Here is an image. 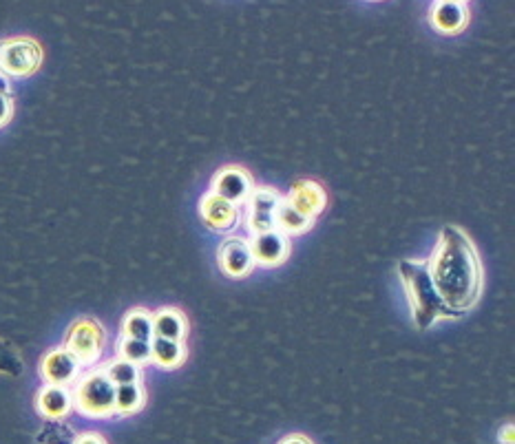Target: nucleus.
Here are the masks:
<instances>
[{
    "instance_id": "obj_1",
    "label": "nucleus",
    "mask_w": 515,
    "mask_h": 444,
    "mask_svg": "<svg viewBox=\"0 0 515 444\" xmlns=\"http://www.w3.org/2000/svg\"><path fill=\"white\" fill-rule=\"evenodd\" d=\"M438 296L454 319L476 308L485 283V272L474 241L460 226L440 230L436 250L427 261Z\"/></svg>"
},
{
    "instance_id": "obj_2",
    "label": "nucleus",
    "mask_w": 515,
    "mask_h": 444,
    "mask_svg": "<svg viewBox=\"0 0 515 444\" xmlns=\"http://www.w3.org/2000/svg\"><path fill=\"white\" fill-rule=\"evenodd\" d=\"M398 279L403 283L407 294L409 310L418 330H429L440 319H454L451 312L445 308L443 299L438 296L436 285L429 277L427 261L405 259L398 263Z\"/></svg>"
},
{
    "instance_id": "obj_3",
    "label": "nucleus",
    "mask_w": 515,
    "mask_h": 444,
    "mask_svg": "<svg viewBox=\"0 0 515 444\" xmlns=\"http://www.w3.org/2000/svg\"><path fill=\"white\" fill-rule=\"evenodd\" d=\"M73 409L87 418H111L115 416V385L104 374V369H91L73 383Z\"/></svg>"
},
{
    "instance_id": "obj_4",
    "label": "nucleus",
    "mask_w": 515,
    "mask_h": 444,
    "mask_svg": "<svg viewBox=\"0 0 515 444\" xmlns=\"http://www.w3.org/2000/svg\"><path fill=\"white\" fill-rule=\"evenodd\" d=\"M40 42L27 36H16L0 40V76L3 78H29L42 65Z\"/></svg>"
},
{
    "instance_id": "obj_5",
    "label": "nucleus",
    "mask_w": 515,
    "mask_h": 444,
    "mask_svg": "<svg viewBox=\"0 0 515 444\" xmlns=\"http://www.w3.org/2000/svg\"><path fill=\"white\" fill-rule=\"evenodd\" d=\"M104 345H107V332H104L102 323L91 319V316H82L76 323H71L62 347H67L82 367H89L100 361Z\"/></svg>"
},
{
    "instance_id": "obj_6",
    "label": "nucleus",
    "mask_w": 515,
    "mask_h": 444,
    "mask_svg": "<svg viewBox=\"0 0 515 444\" xmlns=\"http://www.w3.org/2000/svg\"><path fill=\"white\" fill-rule=\"evenodd\" d=\"M283 197L277 193L275 188L261 186L252 188L250 197L246 199L248 206V230L252 235H259V232H268L275 228V213Z\"/></svg>"
},
{
    "instance_id": "obj_7",
    "label": "nucleus",
    "mask_w": 515,
    "mask_h": 444,
    "mask_svg": "<svg viewBox=\"0 0 515 444\" xmlns=\"http://www.w3.org/2000/svg\"><path fill=\"white\" fill-rule=\"evenodd\" d=\"M217 263L230 279H246L255 270V257H252L250 241L244 237H228L217 250Z\"/></svg>"
},
{
    "instance_id": "obj_8",
    "label": "nucleus",
    "mask_w": 515,
    "mask_h": 444,
    "mask_svg": "<svg viewBox=\"0 0 515 444\" xmlns=\"http://www.w3.org/2000/svg\"><path fill=\"white\" fill-rule=\"evenodd\" d=\"M80 361L73 356L67 347H56V350L47 352L40 361V378L49 385H62L69 387L80 378Z\"/></svg>"
},
{
    "instance_id": "obj_9",
    "label": "nucleus",
    "mask_w": 515,
    "mask_h": 444,
    "mask_svg": "<svg viewBox=\"0 0 515 444\" xmlns=\"http://www.w3.org/2000/svg\"><path fill=\"white\" fill-rule=\"evenodd\" d=\"M252 177L244 171L241 166H224L213 177V184H210V193L219 195L226 202L235 206H244L246 199L252 193Z\"/></svg>"
},
{
    "instance_id": "obj_10",
    "label": "nucleus",
    "mask_w": 515,
    "mask_h": 444,
    "mask_svg": "<svg viewBox=\"0 0 515 444\" xmlns=\"http://www.w3.org/2000/svg\"><path fill=\"white\" fill-rule=\"evenodd\" d=\"M252 257H255V266L261 268H277L281 263H286L290 257V239L281 235L279 230H268L259 232V235H252L250 241Z\"/></svg>"
},
{
    "instance_id": "obj_11",
    "label": "nucleus",
    "mask_w": 515,
    "mask_h": 444,
    "mask_svg": "<svg viewBox=\"0 0 515 444\" xmlns=\"http://www.w3.org/2000/svg\"><path fill=\"white\" fill-rule=\"evenodd\" d=\"M283 199H286L294 210H299L303 217H308L312 221L328 208V193H325V188L319 182H314V179H299V182H294L290 193Z\"/></svg>"
},
{
    "instance_id": "obj_12",
    "label": "nucleus",
    "mask_w": 515,
    "mask_h": 444,
    "mask_svg": "<svg viewBox=\"0 0 515 444\" xmlns=\"http://www.w3.org/2000/svg\"><path fill=\"white\" fill-rule=\"evenodd\" d=\"M199 217H202V224L208 230H215V232H228L233 230L239 224V206L226 202L215 193H208L202 197V202H199Z\"/></svg>"
},
{
    "instance_id": "obj_13",
    "label": "nucleus",
    "mask_w": 515,
    "mask_h": 444,
    "mask_svg": "<svg viewBox=\"0 0 515 444\" xmlns=\"http://www.w3.org/2000/svg\"><path fill=\"white\" fill-rule=\"evenodd\" d=\"M36 409L45 420H65L73 409L69 387L45 383L36 394Z\"/></svg>"
},
{
    "instance_id": "obj_14",
    "label": "nucleus",
    "mask_w": 515,
    "mask_h": 444,
    "mask_svg": "<svg viewBox=\"0 0 515 444\" xmlns=\"http://www.w3.org/2000/svg\"><path fill=\"white\" fill-rule=\"evenodd\" d=\"M469 23V12L465 5L460 3H445V0H436V5L429 12V25L443 36H458Z\"/></svg>"
},
{
    "instance_id": "obj_15",
    "label": "nucleus",
    "mask_w": 515,
    "mask_h": 444,
    "mask_svg": "<svg viewBox=\"0 0 515 444\" xmlns=\"http://www.w3.org/2000/svg\"><path fill=\"white\" fill-rule=\"evenodd\" d=\"M153 334L168 341H186L188 321L182 310L162 308L153 314Z\"/></svg>"
},
{
    "instance_id": "obj_16",
    "label": "nucleus",
    "mask_w": 515,
    "mask_h": 444,
    "mask_svg": "<svg viewBox=\"0 0 515 444\" xmlns=\"http://www.w3.org/2000/svg\"><path fill=\"white\" fill-rule=\"evenodd\" d=\"M184 341H168V338L153 336L151 341V363L160 369H177L186 361Z\"/></svg>"
},
{
    "instance_id": "obj_17",
    "label": "nucleus",
    "mask_w": 515,
    "mask_h": 444,
    "mask_svg": "<svg viewBox=\"0 0 515 444\" xmlns=\"http://www.w3.org/2000/svg\"><path fill=\"white\" fill-rule=\"evenodd\" d=\"M314 221L303 217L299 210H294L286 199L279 204L277 213H275V230H279L281 235H286L288 239L290 237H299V235H306L308 230H312Z\"/></svg>"
},
{
    "instance_id": "obj_18",
    "label": "nucleus",
    "mask_w": 515,
    "mask_h": 444,
    "mask_svg": "<svg viewBox=\"0 0 515 444\" xmlns=\"http://www.w3.org/2000/svg\"><path fill=\"white\" fill-rule=\"evenodd\" d=\"M146 405V391L142 383L115 387V416H133Z\"/></svg>"
},
{
    "instance_id": "obj_19",
    "label": "nucleus",
    "mask_w": 515,
    "mask_h": 444,
    "mask_svg": "<svg viewBox=\"0 0 515 444\" xmlns=\"http://www.w3.org/2000/svg\"><path fill=\"white\" fill-rule=\"evenodd\" d=\"M122 336L124 338H138V341H153V314L149 310L135 308L124 316L122 321Z\"/></svg>"
},
{
    "instance_id": "obj_20",
    "label": "nucleus",
    "mask_w": 515,
    "mask_h": 444,
    "mask_svg": "<svg viewBox=\"0 0 515 444\" xmlns=\"http://www.w3.org/2000/svg\"><path fill=\"white\" fill-rule=\"evenodd\" d=\"M104 374L109 376L111 383L118 385H131V383H142V367L131 361H124V358H113L107 365L102 367Z\"/></svg>"
},
{
    "instance_id": "obj_21",
    "label": "nucleus",
    "mask_w": 515,
    "mask_h": 444,
    "mask_svg": "<svg viewBox=\"0 0 515 444\" xmlns=\"http://www.w3.org/2000/svg\"><path fill=\"white\" fill-rule=\"evenodd\" d=\"M118 356L124 358V361H131V363L142 367L146 363H151V343L138 341V338H124V336H120Z\"/></svg>"
},
{
    "instance_id": "obj_22",
    "label": "nucleus",
    "mask_w": 515,
    "mask_h": 444,
    "mask_svg": "<svg viewBox=\"0 0 515 444\" xmlns=\"http://www.w3.org/2000/svg\"><path fill=\"white\" fill-rule=\"evenodd\" d=\"M38 444H76V436L62 420H47L38 433Z\"/></svg>"
},
{
    "instance_id": "obj_23",
    "label": "nucleus",
    "mask_w": 515,
    "mask_h": 444,
    "mask_svg": "<svg viewBox=\"0 0 515 444\" xmlns=\"http://www.w3.org/2000/svg\"><path fill=\"white\" fill-rule=\"evenodd\" d=\"M23 372H25V363H23V358H20V354L16 352V347L0 338V374L20 376Z\"/></svg>"
},
{
    "instance_id": "obj_24",
    "label": "nucleus",
    "mask_w": 515,
    "mask_h": 444,
    "mask_svg": "<svg viewBox=\"0 0 515 444\" xmlns=\"http://www.w3.org/2000/svg\"><path fill=\"white\" fill-rule=\"evenodd\" d=\"M14 118V93L12 87H0V129Z\"/></svg>"
},
{
    "instance_id": "obj_25",
    "label": "nucleus",
    "mask_w": 515,
    "mask_h": 444,
    "mask_svg": "<svg viewBox=\"0 0 515 444\" xmlns=\"http://www.w3.org/2000/svg\"><path fill=\"white\" fill-rule=\"evenodd\" d=\"M76 444H107V440H104L96 431H87L76 436Z\"/></svg>"
},
{
    "instance_id": "obj_26",
    "label": "nucleus",
    "mask_w": 515,
    "mask_h": 444,
    "mask_svg": "<svg viewBox=\"0 0 515 444\" xmlns=\"http://www.w3.org/2000/svg\"><path fill=\"white\" fill-rule=\"evenodd\" d=\"M277 444H312L306 436H299V433H292V436H286L283 440H279Z\"/></svg>"
},
{
    "instance_id": "obj_27",
    "label": "nucleus",
    "mask_w": 515,
    "mask_h": 444,
    "mask_svg": "<svg viewBox=\"0 0 515 444\" xmlns=\"http://www.w3.org/2000/svg\"><path fill=\"white\" fill-rule=\"evenodd\" d=\"M513 425H507L504 429H500V442L502 444H513Z\"/></svg>"
},
{
    "instance_id": "obj_28",
    "label": "nucleus",
    "mask_w": 515,
    "mask_h": 444,
    "mask_svg": "<svg viewBox=\"0 0 515 444\" xmlns=\"http://www.w3.org/2000/svg\"><path fill=\"white\" fill-rule=\"evenodd\" d=\"M7 84H9V80H7V78H3V76H0V87H7Z\"/></svg>"
},
{
    "instance_id": "obj_29",
    "label": "nucleus",
    "mask_w": 515,
    "mask_h": 444,
    "mask_svg": "<svg viewBox=\"0 0 515 444\" xmlns=\"http://www.w3.org/2000/svg\"><path fill=\"white\" fill-rule=\"evenodd\" d=\"M445 3H460V5H465L467 0H445Z\"/></svg>"
}]
</instances>
